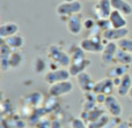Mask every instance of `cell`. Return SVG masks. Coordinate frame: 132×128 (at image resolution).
Returning <instances> with one entry per match:
<instances>
[{"mask_svg": "<svg viewBox=\"0 0 132 128\" xmlns=\"http://www.w3.org/2000/svg\"><path fill=\"white\" fill-rule=\"evenodd\" d=\"M82 11V4L79 0H74V1H63L56 7V13L59 17H62V20H64L65 22L67 21L68 17L73 15L80 14Z\"/></svg>", "mask_w": 132, "mask_h": 128, "instance_id": "6da1fadb", "label": "cell"}, {"mask_svg": "<svg viewBox=\"0 0 132 128\" xmlns=\"http://www.w3.org/2000/svg\"><path fill=\"white\" fill-rule=\"evenodd\" d=\"M49 58L52 60L53 64L60 67H68L71 65V57L68 52H65L59 45L51 44L48 48Z\"/></svg>", "mask_w": 132, "mask_h": 128, "instance_id": "7a4b0ae2", "label": "cell"}, {"mask_svg": "<svg viewBox=\"0 0 132 128\" xmlns=\"http://www.w3.org/2000/svg\"><path fill=\"white\" fill-rule=\"evenodd\" d=\"M102 37L100 36H89L81 39L79 43L80 47L88 53H102L104 48V44L102 42Z\"/></svg>", "mask_w": 132, "mask_h": 128, "instance_id": "3957f363", "label": "cell"}, {"mask_svg": "<svg viewBox=\"0 0 132 128\" xmlns=\"http://www.w3.org/2000/svg\"><path fill=\"white\" fill-rule=\"evenodd\" d=\"M71 73L68 71V68H56L52 71H49L46 74H44V81H45L48 84H55L58 82H63V81L70 80L71 77Z\"/></svg>", "mask_w": 132, "mask_h": 128, "instance_id": "277c9868", "label": "cell"}, {"mask_svg": "<svg viewBox=\"0 0 132 128\" xmlns=\"http://www.w3.org/2000/svg\"><path fill=\"white\" fill-rule=\"evenodd\" d=\"M74 88L73 82L70 80L63 81V82H58L55 84H51L49 87V94L52 97H62V96H66V95L71 94Z\"/></svg>", "mask_w": 132, "mask_h": 128, "instance_id": "5b68a950", "label": "cell"}, {"mask_svg": "<svg viewBox=\"0 0 132 128\" xmlns=\"http://www.w3.org/2000/svg\"><path fill=\"white\" fill-rule=\"evenodd\" d=\"M130 35V30L128 28H122V29H117V28H109V29L104 30L102 32V38L105 42H116L118 43L125 37H129Z\"/></svg>", "mask_w": 132, "mask_h": 128, "instance_id": "8992f818", "label": "cell"}, {"mask_svg": "<svg viewBox=\"0 0 132 128\" xmlns=\"http://www.w3.org/2000/svg\"><path fill=\"white\" fill-rule=\"evenodd\" d=\"M118 50V44L116 42H107L104 44V48H103V52L101 53V59L102 62L107 66H111V65L116 64L115 62V55L116 52Z\"/></svg>", "mask_w": 132, "mask_h": 128, "instance_id": "52a82bcc", "label": "cell"}, {"mask_svg": "<svg viewBox=\"0 0 132 128\" xmlns=\"http://www.w3.org/2000/svg\"><path fill=\"white\" fill-rule=\"evenodd\" d=\"M103 105H104L105 110L109 112V114L112 115L114 118H119L122 115V113H123V107H122L121 103H119V99L114 95L107 96Z\"/></svg>", "mask_w": 132, "mask_h": 128, "instance_id": "ba28073f", "label": "cell"}, {"mask_svg": "<svg viewBox=\"0 0 132 128\" xmlns=\"http://www.w3.org/2000/svg\"><path fill=\"white\" fill-rule=\"evenodd\" d=\"M115 88H116V85H115V83H114V80L109 78V77H105V78H103V80H100L95 83L93 92L96 95L103 94V95H105V96H109V95H112Z\"/></svg>", "mask_w": 132, "mask_h": 128, "instance_id": "9c48e42d", "label": "cell"}, {"mask_svg": "<svg viewBox=\"0 0 132 128\" xmlns=\"http://www.w3.org/2000/svg\"><path fill=\"white\" fill-rule=\"evenodd\" d=\"M84 21L85 20H82V17L79 14L68 17L67 21H66V28H67L68 32L73 36L80 35L84 30Z\"/></svg>", "mask_w": 132, "mask_h": 128, "instance_id": "30bf717a", "label": "cell"}, {"mask_svg": "<svg viewBox=\"0 0 132 128\" xmlns=\"http://www.w3.org/2000/svg\"><path fill=\"white\" fill-rule=\"evenodd\" d=\"M112 12V6L110 0H100L95 5V15L97 20H105L109 18Z\"/></svg>", "mask_w": 132, "mask_h": 128, "instance_id": "8fae6325", "label": "cell"}, {"mask_svg": "<svg viewBox=\"0 0 132 128\" xmlns=\"http://www.w3.org/2000/svg\"><path fill=\"white\" fill-rule=\"evenodd\" d=\"M77 83L79 85V88L81 89V91L84 92H92L95 87V81L93 80L90 75L87 72H82L81 74L77 76Z\"/></svg>", "mask_w": 132, "mask_h": 128, "instance_id": "7c38bea8", "label": "cell"}, {"mask_svg": "<svg viewBox=\"0 0 132 128\" xmlns=\"http://www.w3.org/2000/svg\"><path fill=\"white\" fill-rule=\"evenodd\" d=\"M129 71H130V66L121 65V64H114L108 67L105 74H107V77L115 80V78L123 77L124 75H126L129 73Z\"/></svg>", "mask_w": 132, "mask_h": 128, "instance_id": "4fadbf2b", "label": "cell"}, {"mask_svg": "<svg viewBox=\"0 0 132 128\" xmlns=\"http://www.w3.org/2000/svg\"><path fill=\"white\" fill-rule=\"evenodd\" d=\"M92 60L88 58H85V59L78 60V61H72L71 65L68 66V71H70L71 75L75 76L77 77L79 74H81L82 72H86V69L90 66Z\"/></svg>", "mask_w": 132, "mask_h": 128, "instance_id": "5bb4252c", "label": "cell"}, {"mask_svg": "<svg viewBox=\"0 0 132 128\" xmlns=\"http://www.w3.org/2000/svg\"><path fill=\"white\" fill-rule=\"evenodd\" d=\"M108 20H109L111 28H117V29L128 28V20H126V16L118 11L112 9V12H111V14H110Z\"/></svg>", "mask_w": 132, "mask_h": 128, "instance_id": "9a60e30c", "label": "cell"}, {"mask_svg": "<svg viewBox=\"0 0 132 128\" xmlns=\"http://www.w3.org/2000/svg\"><path fill=\"white\" fill-rule=\"evenodd\" d=\"M131 89H132V75L130 73H128L123 77H121L119 84L116 88V92L118 96L125 97L129 96V92H130Z\"/></svg>", "mask_w": 132, "mask_h": 128, "instance_id": "2e32d148", "label": "cell"}, {"mask_svg": "<svg viewBox=\"0 0 132 128\" xmlns=\"http://www.w3.org/2000/svg\"><path fill=\"white\" fill-rule=\"evenodd\" d=\"M19 30H20V27L18 23L6 22L0 25V37H1V39H5L7 37L14 36V35L19 34Z\"/></svg>", "mask_w": 132, "mask_h": 128, "instance_id": "e0dca14e", "label": "cell"}, {"mask_svg": "<svg viewBox=\"0 0 132 128\" xmlns=\"http://www.w3.org/2000/svg\"><path fill=\"white\" fill-rule=\"evenodd\" d=\"M2 43H5L9 48H12L13 51H18L24 45V38L22 35H14V36L7 37V38L2 39Z\"/></svg>", "mask_w": 132, "mask_h": 128, "instance_id": "ac0fdd59", "label": "cell"}, {"mask_svg": "<svg viewBox=\"0 0 132 128\" xmlns=\"http://www.w3.org/2000/svg\"><path fill=\"white\" fill-rule=\"evenodd\" d=\"M111 1L112 9L121 12L125 16L132 15V5L128 0H110Z\"/></svg>", "mask_w": 132, "mask_h": 128, "instance_id": "d6986e66", "label": "cell"}, {"mask_svg": "<svg viewBox=\"0 0 132 128\" xmlns=\"http://www.w3.org/2000/svg\"><path fill=\"white\" fill-rule=\"evenodd\" d=\"M13 52L12 48H9L5 43H2L1 48H0V62H1V69L2 72L9 71V58Z\"/></svg>", "mask_w": 132, "mask_h": 128, "instance_id": "ffe728a7", "label": "cell"}, {"mask_svg": "<svg viewBox=\"0 0 132 128\" xmlns=\"http://www.w3.org/2000/svg\"><path fill=\"white\" fill-rule=\"evenodd\" d=\"M24 64V55L20 51H13L9 58V69L12 71H16L20 69L22 67V65Z\"/></svg>", "mask_w": 132, "mask_h": 128, "instance_id": "44dd1931", "label": "cell"}, {"mask_svg": "<svg viewBox=\"0 0 132 128\" xmlns=\"http://www.w3.org/2000/svg\"><path fill=\"white\" fill-rule=\"evenodd\" d=\"M115 62L116 64H121V65H126V66H130L132 64V54H130L129 52L124 50H121L118 47L115 55Z\"/></svg>", "mask_w": 132, "mask_h": 128, "instance_id": "7402d4cb", "label": "cell"}, {"mask_svg": "<svg viewBox=\"0 0 132 128\" xmlns=\"http://www.w3.org/2000/svg\"><path fill=\"white\" fill-rule=\"evenodd\" d=\"M46 69H48V64L45 60L41 57L35 58L32 61V71L36 74H46L48 73Z\"/></svg>", "mask_w": 132, "mask_h": 128, "instance_id": "603a6c76", "label": "cell"}, {"mask_svg": "<svg viewBox=\"0 0 132 128\" xmlns=\"http://www.w3.org/2000/svg\"><path fill=\"white\" fill-rule=\"evenodd\" d=\"M68 54L71 57V62L72 61H78V60L85 59V51L80 47V45H71V48L68 51Z\"/></svg>", "mask_w": 132, "mask_h": 128, "instance_id": "cb8c5ba5", "label": "cell"}, {"mask_svg": "<svg viewBox=\"0 0 132 128\" xmlns=\"http://www.w3.org/2000/svg\"><path fill=\"white\" fill-rule=\"evenodd\" d=\"M117 44H118V47L121 48V50H124V51H126V52H129L130 54H132V38L125 37V38H123L122 41H119Z\"/></svg>", "mask_w": 132, "mask_h": 128, "instance_id": "d4e9b609", "label": "cell"}, {"mask_svg": "<svg viewBox=\"0 0 132 128\" xmlns=\"http://www.w3.org/2000/svg\"><path fill=\"white\" fill-rule=\"evenodd\" d=\"M72 128H88L85 125V122L82 121V119L80 118H77L72 121Z\"/></svg>", "mask_w": 132, "mask_h": 128, "instance_id": "484cf974", "label": "cell"}, {"mask_svg": "<svg viewBox=\"0 0 132 128\" xmlns=\"http://www.w3.org/2000/svg\"><path fill=\"white\" fill-rule=\"evenodd\" d=\"M128 122H129V125H130V127L132 128V115H131V117H129V119H128Z\"/></svg>", "mask_w": 132, "mask_h": 128, "instance_id": "4316f807", "label": "cell"}, {"mask_svg": "<svg viewBox=\"0 0 132 128\" xmlns=\"http://www.w3.org/2000/svg\"><path fill=\"white\" fill-rule=\"evenodd\" d=\"M129 97H130V98L132 99V89L130 90V92H129Z\"/></svg>", "mask_w": 132, "mask_h": 128, "instance_id": "83f0119b", "label": "cell"}, {"mask_svg": "<svg viewBox=\"0 0 132 128\" xmlns=\"http://www.w3.org/2000/svg\"><path fill=\"white\" fill-rule=\"evenodd\" d=\"M88 1H96L97 2V1H100V0H88Z\"/></svg>", "mask_w": 132, "mask_h": 128, "instance_id": "f1b7e54d", "label": "cell"}, {"mask_svg": "<svg viewBox=\"0 0 132 128\" xmlns=\"http://www.w3.org/2000/svg\"><path fill=\"white\" fill-rule=\"evenodd\" d=\"M64 1H68V2H70V1H74V0H64Z\"/></svg>", "mask_w": 132, "mask_h": 128, "instance_id": "f546056e", "label": "cell"}]
</instances>
